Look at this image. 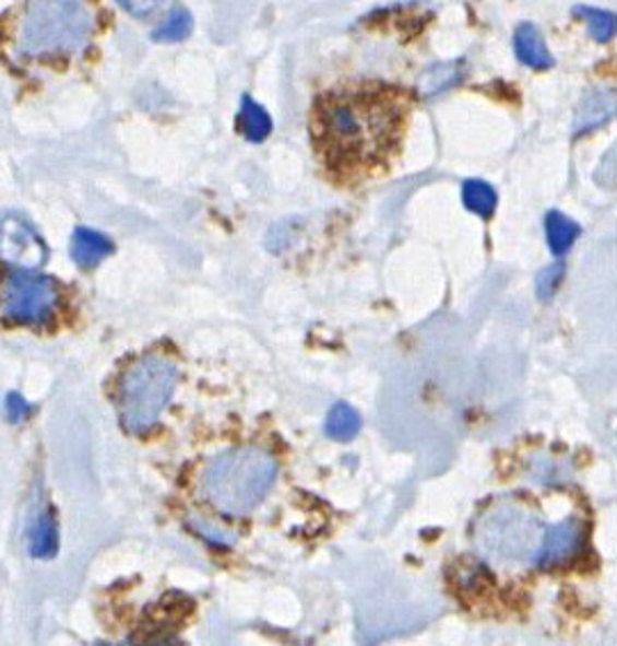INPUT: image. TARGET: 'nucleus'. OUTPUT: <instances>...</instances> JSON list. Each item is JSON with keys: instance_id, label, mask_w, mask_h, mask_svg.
I'll use <instances>...</instances> for the list:
<instances>
[{"instance_id": "obj_17", "label": "nucleus", "mask_w": 617, "mask_h": 646, "mask_svg": "<svg viewBox=\"0 0 617 646\" xmlns=\"http://www.w3.org/2000/svg\"><path fill=\"white\" fill-rule=\"evenodd\" d=\"M462 79V67L460 64H439L428 69L426 74L418 79V90H422L426 97H432V94H439L443 90H449Z\"/></svg>"}, {"instance_id": "obj_21", "label": "nucleus", "mask_w": 617, "mask_h": 646, "mask_svg": "<svg viewBox=\"0 0 617 646\" xmlns=\"http://www.w3.org/2000/svg\"><path fill=\"white\" fill-rule=\"evenodd\" d=\"M565 267L562 265H551L545 271L537 275V296L539 298H551L554 292L558 290V284L562 280Z\"/></svg>"}, {"instance_id": "obj_18", "label": "nucleus", "mask_w": 617, "mask_h": 646, "mask_svg": "<svg viewBox=\"0 0 617 646\" xmlns=\"http://www.w3.org/2000/svg\"><path fill=\"white\" fill-rule=\"evenodd\" d=\"M462 200H464V207L468 211L483 215V219L491 215L494 207H497V193H494V188L489 184H485V181H478V179L464 184Z\"/></svg>"}, {"instance_id": "obj_22", "label": "nucleus", "mask_w": 617, "mask_h": 646, "mask_svg": "<svg viewBox=\"0 0 617 646\" xmlns=\"http://www.w3.org/2000/svg\"><path fill=\"white\" fill-rule=\"evenodd\" d=\"M5 409H8V418H10V422H21L23 418H26V415L31 413V406L26 403V399H23L19 392H12V395L8 397Z\"/></svg>"}, {"instance_id": "obj_12", "label": "nucleus", "mask_w": 617, "mask_h": 646, "mask_svg": "<svg viewBox=\"0 0 617 646\" xmlns=\"http://www.w3.org/2000/svg\"><path fill=\"white\" fill-rule=\"evenodd\" d=\"M238 131L252 142H261L273 131V122L270 115L250 97H242L240 110H238Z\"/></svg>"}, {"instance_id": "obj_1", "label": "nucleus", "mask_w": 617, "mask_h": 646, "mask_svg": "<svg viewBox=\"0 0 617 646\" xmlns=\"http://www.w3.org/2000/svg\"><path fill=\"white\" fill-rule=\"evenodd\" d=\"M405 106L396 92L355 85L328 92L313 110L316 145L339 171H368L396 150Z\"/></svg>"}, {"instance_id": "obj_11", "label": "nucleus", "mask_w": 617, "mask_h": 646, "mask_svg": "<svg viewBox=\"0 0 617 646\" xmlns=\"http://www.w3.org/2000/svg\"><path fill=\"white\" fill-rule=\"evenodd\" d=\"M514 54L524 64L535 67V69H545L554 64L551 54L547 51V44L542 39L539 31L531 23H524V26L517 28L514 33Z\"/></svg>"}, {"instance_id": "obj_3", "label": "nucleus", "mask_w": 617, "mask_h": 646, "mask_svg": "<svg viewBox=\"0 0 617 646\" xmlns=\"http://www.w3.org/2000/svg\"><path fill=\"white\" fill-rule=\"evenodd\" d=\"M277 477L273 454L261 447L229 449L215 457L202 477V493L211 505L227 514L242 516L259 507Z\"/></svg>"}, {"instance_id": "obj_7", "label": "nucleus", "mask_w": 617, "mask_h": 646, "mask_svg": "<svg viewBox=\"0 0 617 646\" xmlns=\"http://www.w3.org/2000/svg\"><path fill=\"white\" fill-rule=\"evenodd\" d=\"M0 257L16 269H37L46 261V246L28 223L8 215L0 221Z\"/></svg>"}, {"instance_id": "obj_8", "label": "nucleus", "mask_w": 617, "mask_h": 646, "mask_svg": "<svg viewBox=\"0 0 617 646\" xmlns=\"http://www.w3.org/2000/svg\"><path fill=\"white\" fill-rule=\"evenodd\" d=\"M583 545V528L577 518H570L558 525H549L542 535V543L537 550V564L542 568H556L565 562L574 560Z\"/></svg>"}, {"instance_id": "obj_4", "label": "nucleus", "mask_w": 617, "mask_h": 646, "mask_svg": "<svg viewBox=\"0 0 617 646\" xmlns=\"http://www.w3.org/2000/svg\"><path fill=\"white\" fill-rule=\"evenodd\" d=\"M177 365L165 355H142L127 367L117 383V411L121 426L131 434L150 431L175 395Z\"/></svg>"}, {"instance_id": "obj_5", "label": "nucleus", "mask_w": 617, "mask_h": 646, "mask_svg": "<svg viewBox=\"0 0 617 646\" xmlns=\"http://www.w3.org/2000/svg\"><path fill=\"white\" fill-rule=\"evenodd\" d=\"M0 305L12 321L41 324L58 305V286L51 278L16 269L5 275L0 286Z\"/></svg>"}, {"instance_id": "obj_16", "label": "nucleus", "mask_w": 617, "mask_h": 646, "mask_svg": "<svg viewBox=\"0 0 617 646\" xmlns=\"http://www.w3.org/2000/svg\"><path fill=\"white\" fill-rule=\"evenodd\" d=\"M574 14L585 21L588 33L592 39L608 42L617 35V14L606 10H592V8H574Z\"/></svg>"}, {"instance_id": "obj_10", "label": "nucleus", "mask_w": 617, "mask_h": 646, "mask_svg": "<svg viewBox=\"0 0 617 646\" xmlns=\"http://www.w3.org/2000/svg\"><path fill=\"white\" fill-rule=\"evenodd\" d=\"M112 252V242L108 236L87 227H79L71 236V257L81 269H94L96 265Z\"/></svg>"}, {"instance_id": "obj_20", "label": "nucleus", "mask_w": 617, "mask_h": 646, "mask_svg": "<svg viewBox=\"0 0 617 646\" xmlns=\"http://www.w3.org/2000/svg\"><path fill=\"white\" fill-rule=\"evenodd\" d=\"M175 0H119V5L133 16H152L161 10H167Z\"/></svg>"}, {"instance_id": "obj_15", "label": "nucleus", "mask_w": 617, "mask_h": 646, "mask_svg": "<svg viewBox=\"0 0 617 646\" xmlns=\"http://www.w3.org/2000/svg\"><path fill=\"white\" fill-rule=\"evenodd\" d=\"M359 426H361L359 413L348 403H336L325 422L328 436L334 441H353L359 434Z\"/></svg>"}, {"instance_id": "obj_2", "label": "nucleus", "mask_w": 617, "mask_h": 646, "mask_svg": "<svg viewBox=\"0 0 617 646\" xmlns=\"http://www.w3.org/2000/svg\"><path fill=\"white\" fill-rule=\"evenodd\" d=\"M96 31L90 0H28L16 28V51L31 60L71 58L87 49Z\"/></svg>"}, {"instance_id": "obj_13", "label": "nucleus", "mask_w": 617, "mask_h": 646, "mask_svg": "<svg viewBox=\"0 0 617 646\" xmlns=\"http://www.w3.org/2000/svg\"><path fill=\"white\" fill-rule=\"evenodd\" d=\"M58 553V528L54 514H41L31 532V555L37 560H48Z\"/></svg>"}, {"instance_id": "obj_9", "label": "nucleus", "mask_w": 617, "mask_h": 646, "mask_svg": "<svg viewBox=\"0 0 617 646\" xmlns=\"http://www.w3.org/2000/svg\"><path fill=\"white\" fill-rule=\"evenodd\" d=\"M615 113H617V97L613 90L608 87L590 90L579 104V110L574 117V133L581 136L602 127Z\"/></svg>"}, {"instance_id": "obj_19", "label": "nucleus", "mask_w": 617, "mask_h": 646, "mask_svg": "<svg viewBox=\"0 0 617 646\" xmlns=\"http://www.w3.org/2000/svg\"><path fill=\"white\" fill-rule=\"evenodd\" d=\"M192 31V16L188 10H177L175 14H169L167 21H163L161 26L154 31L156 42H181L190 35Z\"/></svg>"}, {"instance_id": "obj_6", "label": "nucleus", "mask_w": 617, "mask_h": 646, "mask_svg": "<svg viewBox=\"0 0 617 646\" xmlns=\"http://www.w3.org/2000/svg\"><path fill=\"white\" fill-rule=\"evenodd\" d=\"M539 525L520 514V512H499L491 518L489 528L485 532V545L497 560H537V550L542 543Z\"/></svg>"}, {"instance_id": "obj_14", "label": "nucleus", "mask_w": 617, "mask_h": 646, "mask_svg": "<svg viewBox=\"0 0 617 646\" xmlns=\"http://www.w3.org/2000/svg\"><path fill=\"white\" fill-rule=\"evenodd\" d=\"M545 225H547L549 246H551V250L556 255H562V252L570 250L572 244L579 238V232H581L579 225L572 219H567V215L560 213V211H551L547 215Z\"/></svg>"}]
</instances>
